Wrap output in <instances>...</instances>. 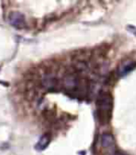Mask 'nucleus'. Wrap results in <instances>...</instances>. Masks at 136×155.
<instances>
[{"mask_svg": "<svg viewBox=\"0 0 136 155\" xmlns=\"http://www.w3.org/2000/svg\"><path fill=\"white\" fill-rule=\"evenodd\" d=\"M113 109V98L110 94L102 92L97 99V117L101 124L110 120Z\"/></svg>", "mask_w": 136, "mask_h": 155, "instance_id": "1", "label": "nucleus"}, {"mask_svg": "<svg viewBox=\"0 0 136 155\" xmlns=\"http://www.w3.org/2000/svg\"><path fill=\"white\" fill-rule=\"evenodd\" d=\"M8 21L11 25H13L16 28L21 29L25 27V19L24 15L20 12H11L8 16Z\"/></svg>", "mask_w": 136, "mask_h": 155, "instance_id": "2", "label": "nucleus"}, {"mask_svg": "<svg viewBox=\"0 0 136 155\" xmlns=\"http://www.w3.org/2000/svg\"><path fill=\"white\" fill-rule=\"evenodd\" d=\"M100 143H101V146L104 149L110 150L113 153H117L116 148H115V141L111 135H109V134L102 135L101 138H100Z\"/></svg>", "mask_w": 136, "mask_h": 155, "instance_id": "3", "label": "nucleus"}, {"mask_svg": "<svg viewBox=\"0 0 136 155\" xmlns=\"http://www.w3.org/2000/svg\"><path fill=\"white\" fill-rule=\"evenodd\" d=\"M136 66V64L135 62H129V63H126L124 64L121 68H119V75L121 77H124L128 75L129 73H131Z\"/></svg>", "mask_w": 136, "mask_h": 155, "instance_id": "4", "label": "nucleus"}, {"mask_svg": "<svg viewBox=\"0 0 136 155\" xmlns=\"http://www.w3.org/2000/svg\"><path fill=\"white\" fill-rule=\"evenodd\" d=\"M49 144V138L47 137H41V139L38 141V143L37 144L36 148L38 150H43L45 148H46L48 146Z\"/></svg>", "mask_w": 136, "mask_h": 155, "instance_id": "5", "label": "nucleus"}]
</instances>
